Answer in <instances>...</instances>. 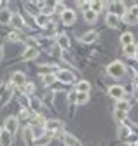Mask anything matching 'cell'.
<instances>
[{
  "label": "cell",
  "instance_id": "13",
  "mask_svg": "<svg viewBox=\"0 0 138 146\" xmlns=\"http://www.w3.org/2000/svg\"><path fill=\"white\" fill-rule=\"evenodd\" d=\"M105 21H107V25H109L110 28H114V30L119 28V23H121V21H119V17H117L115 14H112V12L107 14V19H105Z\"/></svg>",
  "mask_w": 138,
  "mask_h": 146
},
{
  "label": "cell",
  "instance_id": "33",
  "mask_svg": "<svg viewBox=\"0 0 138 146\" xmlns=\"http://www.w3.org/2000/svg\"><path fill=\"white\" fill-rule=\"evenodd\" d=\"M7 40H9V42H18V40H19V35L12 31V33H9V35H7Z\"/></svg>",
  "mask_w": 138,
  "mask_h": 146
},
{
  "label": "cell",
  "instance_id": "20",
  "mask_svg": "<svg viewBox=\"0 0 138 146\" xmlns=\"http://www.w3.org/2000/svg\"><path fill=\"white\" fill-rule=\"evenodd\" d=\"M84 19H86V23H96V19H98V14L94 12V11H86L84 12Z\"/></svg>",
  "mask_w": 138,
  "mask_h": 146
},
{
  "label": "cell",
  "instance_id": "4",
  "mask_svg": "<svg viewBox=\"0 0 138 146\" xmlns=\"http://www.w3.org/2000/svg\"><path fill=\"white\" fill-rule=\"evenodd\" d=\"M109 96L115 101H121V99H124V87L123 85H112L109 89Z\"/></svg>",
  "mask_w": 138,
  "mask_h": 146
},
{
  "label": "cell",
  "instance_id": "3",
  "mask_svg": "<svg viewBox=\"0 0 138 146\" xmlns=\"http://www.w3.org/2000/svg\"><path fill=\"white\" fill-rule=\"evenodd\" d=\"M44 127H46V131H49V132H51V137H54V136H56V132L63 129V123H61L60 120H47Z\"/></svg>",
  "mask_w": 138,
  "mask_h": 146
},
{
  "label": "cell",
  "instance_id": "2",
  "mask_svg": "<svg viewBox=\"0 0 138 146\" xmlns=\"http://www.w3.org/2000/svg\"><path fill=\"white\" fill-rule=\"evenodd\" d=\"M18 125H19L18 117H9V118H5V122H4V129H5V132H9V134H16V131H18Z\"/></svg>",
  "mask_w": 138,
  "mask_h": 146
},
{
  "label": "cell",
  "instance_id": "10",
  "mask_svg": "<svg viewBox=\"0 0 138 146\" xmlns=\"http://www.w3.org/2000/svg\"><path fill=\"white\" fill-rule=\"evenodd\" d=\"M23 141H25L26 144H31L33 141H35V134H33L31 125H26V127H25V131H23Z\"/></svg>",
  "mask_w": 138,
  "mask_h": 146
},
{
  "label": "cell",
  "instance_id": "26",
  "mask_svg": "<svg viewBox=\"0 0 138 146\" xmlns=\"http://www.w3.org/2000/svg\"><path fill=\"white\" fill-rule=\"evenodd\" d=\"M89 101V92H77V104H86Z\"/></svg>",
  "mask_w": 138,
  "mask_h": 146
},
{
  "label": "cell",
  "instance_id": "23",
  "mask_svg": "<svg viewBox=\"0 0 138 146\" xmlns=\"http://www.w3.org/2000/svg\"><path fill=\"white\" fill-rule=\"evenodd\" d=\"M35 23L39 25V26H47L49 25V16H46V14H39L37 17H35Z\"/></svg>",
  "mask_w": 138,
  "mask_h": 146
},
{
  "label": "cell",
  "instance_id": "44",
  "mask_svg": "<svg viewBox=\"0 0 138 146\" xmlns=\"http://www.w3.org/2000/svg\"><path fill=\"white\" fill-rule=\"evenodd\" d=\"M136 146H138V139H136Z\"/></svg>",
  "mask_w": 138,
  "mask_h": 146
},
{
  "label": "cell",
  "instance_id": "28",
  "mask_svg": "<svg viewBox=\"0 0 138 146\" xmlns=\"http://www.w3.org/2000/svg\"><path fill=\"white\" fill-rule=\"evenodd\" d=\"M30 106H31V110H33L35 113H39L40 108H42V103H40L39 99H30Z\"/></svg>",
  "mask_w": 138,
  "mask_h": 146
},
{
  "label": "cell",
  "instance_id": "17",
  "mask_svg": "<svg viewBox=\"0 0 138 146\" xmlns=\"http://www.w3.org/2000/svg\"><path fill=\"white\" fill-rule=\"evenodd\" d=\"M89 89H91V85H89V82H86V80H80V82H77V85H75V90H77V92H89Z\"/></svg>",
  "mask_w": 138,
  "mask_h": 146
},
{
  "label": "cell",
  "instance_id": "9",
  "mask_svg": "<svg viewBox=\"0 0 138 146\" xmlns=\"http://www.w3.org/2000/svg\"><path fill=\"white\" fill-rule=\"evenodd\" d=\"M96 38H98V31L91 30V31H86V33L80 36V42H82V44H93Z\"/></svg>",
  "mask_w": 138,
  "mask_h": 146
},
{
  "label": "cell",
  "instance_id": "37",
  "mask_svg": "<svg viewBox=\"0 0 138 146\" xmlns=\"http://www.w3.org/2000/svg\"><path fill=\"white\" fill-rule=\"evenodd\" d=\"M25 92H31V90H33V84H25Z\"/></svg>",
  "mask_w": 138,
  "mask_h": 146
},
{
  "label": "cell",
  "instance_id": "22",
  "mask_svg": "<svg viewBox=\"0 0 138 146\" xmlns=\"http://www.w3.org/2000/svg\"><path fill=\"white\" fill-rule=\"evenodd\" d=\"M11 19H12V14L9 11H0V23H2V25L11 23Z\"/></svg>",
  "mask_w": 138,
  "mask_h": 146
},
{
  "label": "cell",
  "instance_id": "38",
  "mask_svg": "<svg viewBox=\"0 0 138 146\" xmlns=\"http://www.w3.org/2000/svg\"><path fill=\"white\" fill-rule=\"evenodd\" d=\"M129 12H131L133 16H136V17H138V5H133V7L129 9Z\"/></svg>",
  "mask_w": 138,
  "mask_h": 146
},
{
  "label": "cell",
  "instance_id": "25",
  "mask_svg": "<svg viewBox=\"0 0 138 146\" xmlns=\"http://www.w3.org/2000/svg\"><path fill=\"white\" fill-rule=\"evenodd\" d=\"M42 82H44V85H54V84H56V75H54V73L44 75V77H42Z\"/></svg>",
  "mask_w": 138,
  "mask_h": 146
},
{
  "label": "cell",
  "instance_id": "5",
  "mask_svg": "<svg viewBox=\"0 0 138 146\" xmlns=\"http://www.w3.org/2000/svg\"><path fill=\"white\" fill-rule=\"evenodd\" d=\"M56 78H58L61 84H70V82H74V73L68 71V70H58Z\"/></svg>",
  "mask_w": 138,
  "mask_h": 146
},
{
  "label": "cell",
  "instance_id": "32",
  "mask_svg": "<svg viewBox=\"0 0 138 146\" xmlns=\"http://www.w3.org/2000/svg\"><path fill=\"white\" fill-rule=\"evenodd\" d=\"M114 117H115V118H117L119 122H123V120H126V117H128V115H126L124 111H119V110H115V113H114Z\"/></svg>",
  "mask_w": 138,
  "mask_h": 146
},
{
  "label": "cell",
  "instance_id": "19",
  "mask_svg": "<svg viewBox=\"0 0 138 146\" xmlns=\"http://www.w3.org/2000/svg\"><path fill=\"white\" fill-rule=\"evenodd\" d=\"M56 44H58L61 49H68V47H70V38H68L66 35H60L58 40H56Z\"/></svg>",
  "mask_w": 138,
  "mask_h": 146
},
{
  "label": "cell",
  "instance_id": "11",
  "mask_svg": "<svg viewBox=\"0 0 138 146\" xmlns=\"http://www.w3.org/2000/svg\"><path fill=\"white\" fill-rule=\"evenodd\" d=\"M39 56V49L37 47H28L25 52H23V59L25 61H30V59H33V58H37Z\"/></svg>",
  "mask_w": 138,
  "mask_h": 146
},
{
  "label": "cell",
  "instance_id": "36",
  "mask_svg": "<svg viewBox=\"0 0 138 146\" xmlns=\"http://www.w3.org/2000/svg\"><path fill=\"white\" fill-rule=\"evenodd\" d=\"M53 89H56V90H65V87H63V84H61V82H56V84L53 85Z\"/></svg>",
  "mask_w": 138,
  "mask_h": 146
},
{
  "label": "cell",
  "instance_id": "8",
  "mask_svg": "<svg viewBox=\"0 0 138 146\" xmlns=\"http://www.w3.org/2000/svg\"><path fill=\"white\" fill-rule=\"evenodd\" d=\"M25 82H26V75L23 71H16L12 75V84L16 87H25Z\"/></svg>",
  "mask_w": 138,
  "mask_h": 146
},
{
  "label": "cell",
  "instance_id": "21",
  "mask_svg": "<svg viewBox=\"0 0 138 146\" xmlns=\"http://www.w3.org/2000/svg\"><path fill=\"white\" fill-rule=\"evenodd\" d=\"M0 144H2V146H11L12 144V134H9V132L4 131L2 137H0Z\"/></svg>",
  "mask_w": 138,
  "mask_h": 146
},
{
  "label": "cell",
  "instance_id": "24",
  "mask_svg": "<svg viewBox=\"0 0 138 146\" xmlns=\"http://www.w3.org/2000/svg\"><path fill=\"white\" fill-rule=\"evenodd\" d=\"M115 110H119V111H128V110H129V103L126 101V99H121V101H117L115 103Z\"/></svg>",
  "mask_w": 138,
  "mask_h": 146
},
{
  "label": "cell",
  "instance_id": "7",
  "mask_svg": "<svg viewBox=\"0 0 138 146\" xmlns=\"http://www.w3.org/2000/svg\"><path fill=\"white\" fill-rule=\"evenodd\" d=\"M129 136H131V129H129V127L124 125V123H119V127H117V137L126 141V139H129Z\"/></svg>",
  "mask_w": 138,
  "mask_h": 146
},
{
  "label": "cell",
  "instance_id": "30",
  "mask_svg": "<svg viewBox=\"0 0 138 146\" xmlns=\"http://www.w3.org/2000/svg\"><path fill=\"white\" fill-rule=\"evenodd\" d=\"M101 9H103V2H93V4H91V11H94L96 14H98Z\"/></svg>",
  "mask_w": 138,
  "mask_h": 146
},
{
  "label": "cell",
  "instance_id": "12",
  "mask_svg": "<svg viewBox=\"0 0 138 146\" xmlns=\"http://www.w3.org/2000/svg\"><path fill=\"white\" fill-rule=\"evenodd\" d=\"M121 44H123L124 47H128V45H133L135 44V36H133V33H123L121 35Z\"/></svg>",
  "mask_w": 138,
  "mask_h": 146
},
{
  "label": "cell",
  "instance_id": "39",
  "mask_svg": "<svg viewBox=\"0 0 138 146\" xmlns=\"http://www.w3.org/2000/svg\"><path fill=\"white\" fill-rule=\"evenodd\" d=\"M133 85H136V87H138V75H135V77H133Z\"/></svg>",
  "mask_w": 138,
  "mask_h": 146
},
{
  "label": "cell",
  "instance_id": "34",
  "mask_svg": "<svg viewBox=\"0 0 138 146\" xmlns=\"http://www.w3.org/2000/svg\"><path fill=\"white\" fill-rule=\"evenodd\" d=\"M19 118H30V110L28 108H23L19 111Z\"/></svg>",
  "mask_w": 138,
  "mask_h": 146
},
{
  "label": "cell",
  "instance_id": "15",
  "mask_svg": "<svg viewBox=\"0 0 138 146\" xmlns=\"http://www.w3.org/2000/svg\"><path fill=\"white\" fill-rule=\"evenodd\" d=\"M124 54H126L128 58L135 59V58H136V54H138V45H136V44H133V45H128V47H124Z\"/></svg>",
  "mask_w": 138,
  "mask_h": 146
},
{
  "label": "cell",
  "instance_id": "6",
  "mask_svg": "<svg viewBox=\"0 0 138 146\" xmlns=\"http://www.w3.org/2000/svg\"><path fill=\"white\" fill-rule=\"evenodd\" d=\"M110 11H112V14H115L117 17H121V16H126V5L123 4V2H114L112 5H110Z\"/></svg>",
  "mask_w": 138,
  "mask_h": 146
},
{
  "label": "cell",
  "instance_id": "16",
  "mask_svg": "<svg viewBox=\"0 0 138 146\" xmlns=\"http://www.w3.org/2000/svg\"><path fill=\"white\" fill-rule=\"evenodd\" d=\"M11 23H12L16 28H18V30H23V28H25V21H23V17H21L19 14H12Z\"/></svg>",
  "mask_w": 138,
  "mask_h": 146
},
{
  "label": "cell",
  "instance_id": "41",
  "mask_svg": "<svg viewBox=\"0 0 138 146\" xmlns=\"http://www.w3.org/2000/svg\"><path fill=\"white\" fill-rule=\"evenodd\" d=\"M2 56H4V49L0 47V59H2Z\"/></svg>",
  "mask_w": 138,
  "mask_h": 146
},
{
  "label": "cell",
  "instance_id": "14",
  "mask_svg": "<svg viewBox=\"0 0 138 146\" xmlns=\"http://www.w3.org/2000/svg\"><path fill=\"white\" fill-rule=\"evenodd\" d=\"M63 23L65 25H74L75 23V12L70 11V9H66L65 14H63Z\"/></svg>",
  "mask_w": 138,
  "mask_h": 146
},
{
  "label": "cell",
  "instance_id": "42",
  "mask_svg": "<svg viewBox=\"0 0 138 146\" xmlns=\"http://www.w3.org/2000/svg\"><path fill=\"white\" fill-rule=\"evenodd\" d=\"M2 134H4V129H2V127H0V137H2Z\"/></svg>",
  "mask_w": 138,
  "mask_h": 146
},
{
  "label": "cell",
  "instance_id": "43",
  "mask_svg": "<svg viewBox=\"0 0 138 146\" xmlns=\"http://www.w3.org/2000/svg\"><path fill=\"white\" fill-rule=\"evenodd\" d=\"M129 146H136V144H129Z\"/></svg>",
  "mask_w": 138,
  "mask_h": 146
},
{
  "label": "cell",
  "instance_id": "27",
  "mask_svg": "<svg viewBox=\"0 0 138 146\" xmlns=\"http://www.w3.org/2000/svg\"><path fill=\"white\" fill-rule=\"evenodd\" d=\"M123 19H124V23H128V25H136V23H138V17L133 16L131 12H126V16L123 17Z\"/></svg>",
  "mask_w": 138,
  "mask_h": 146
},
{
  "label": "cell",
  "instance_id": "18",
  "mask_svg": "<svg viewBox=\"0 0 138 146\" xmlns=\"http://www.w3.org/2000/svg\"><path fill=\"white\" fill-rule=\"evenodd\" d=\"M63 139L66 146H80V141H77L72 134H63Z\"/></svg>",
  "mask_w": 138,
  "mask_h": 146
},
{
  "label": "cell",
  "instance_id": "29",
  "mask_svg": "<svg viewBox=\"0 0 138 146\" xmlns=\"http://www.w3.org/2000/svg\"><path fill=\"white\" fill-rule=\"evenodd\" d=\"M39 71L44 73V75H49V73H53V64H40Z\"/></svg>",
  "mask_w": 138,
  "mask_h": 146
},
{
  "label": "cell",
  "instance_id": "35",
  "mask_svg": "<svg viewBox=\"0 0 138 146\" xmlns=\"http://www.w3.org/2000/svg\"><path fill=\"white\" fill-rule=\"evenodd\" d=\"M35 143H37L35 146H46V144L49 143V137H40V139H37Z\"/></svg>",
  "mask_w": 138,
  "mask_h": 146
},
{
  "label": "cell",
  "instance_id": "31",
  "mask_svg": "<svg viewBox=\"0 0 138 146\" xmlns=\"http://www.w3.org/2000/svg\"><path fill=\"white\" fill-rule=\"evenodd\" d=\"M54 11H56V14H61V16H63V14H65V11H66V7H65L61 2H58V4L54 5Z\"/></svg>",
  "mask_w": 138,
  "mask_h": 146
},
{
  "label": "cell",
  "instance_id": "1",
  "mask_svg": "<svg viewBox=\"0 0 138 146\" xmlns=\"http://www.w3.org/2000/svg\"><path fill=\"white\" fill-rule=\"evenodd\" d=\"M107 71H109V75L114 77V78H121L126 73V66L121 63V61H114L107 66Z\"/></svg>",
  "mask_w": 138,
  "mask_h": 146
},
{
  "label": "cell",
  "instance_id": "40",
  "mask_svg": "<svg viewBox=\"0 0 138 146\" xmlns=\"http://www.w3.org/2000/svg\"><path fill=\"white\" fill-rule=\"evenodd\" d=\"M133 96L138 99V87H135V89H133Z\"/></svg>",
  "mask_w": 138,
  "mask_h": 146
}]
</instances>
